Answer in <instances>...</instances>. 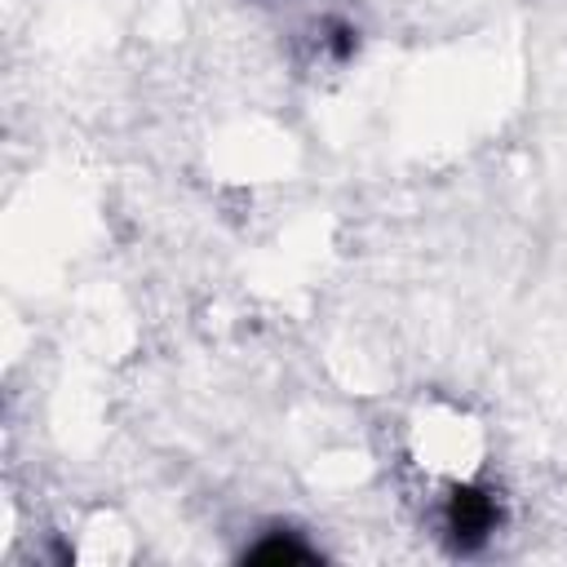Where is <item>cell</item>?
Segmentation results:
<instances>
[{
  "instance_id": "6da1fadb",
  "label": "cell",
  "mask_w": 567,
  "mask_h": 567,
  "mask_svg": "<svg viewBox=\"0 0 567 567\" xmlns=\"http://www.w3.org/2000/svg\"><path fill=\"white\" fill-rule=\"evenodd\" d=\"M496 527H501L496 492L483 487V483H470V478L452 483V492L443 501V532H447V540L461 554H474V549H483L496 536Z\"/></svg>"
},
{
  "instance_id": "7a4b0ae2",
  "label": "cell",
  "mask_w": 567,
  "mask_h": 567,
  "mask_svg": "<svg viewBox=\"0 0 567 567\" xmlns=\"http://www.w3.org/2000/svg\"><path fill=\"white\" fill-rule=\"evenodd\" d=\"M244 558H248V563H310L315 549H310L297 532H288V527H270L257 545L244 549Z\"/></svg>"
},
{
  "instance_id": "3957f363",
  "label": "cell",
  "mask_w": 567,
  "mask_h": 567,
  "mask_svg": "<svg viewBox=\"0 0 567 567\" xmlns=\"http://www.w3.org/2000/svg\"><path fill=\"white\" fill-rule=\"evenodd\" d=\"M319 44H323V53H328L337 66H346V62L359 58V27H354L350 18H328Z\"/></svg>"
}]
</instances>
